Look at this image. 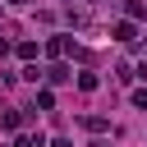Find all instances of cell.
I'll return each mask as SVG.
<instances>
[{
  "instance_id": "obj_9",
  "label": "cell",
  "mask_w": 147,
  "mask_h": 147,
  "mask_svg": "<svg viewBox=\"0 0 147 147\" xmlns=\"http://www.w3.org/2000/svg\"><path fill=\"white\" fill-rule=\"evenodd\" d=\"M51 147H69V138H55V142H51Z\"/></svg>"
},
{
  "instance_id": "obj_11",
  "label": "cell",
  "mask_w": 147,
  "mask_h": 147,
  "mask_svg": "<svg viewBox=\"0 0 147 147\" xmlns=\"http://www.w3.org/2000/svg\"><path fill=\"white\" fill-rule=\"evenodd\" d=\"M9 5H32V0H9Z\"/></svg>"
},
{
  "instance_id": "obj_2",
  "label": "cell",
  "mask_w": 147,
  "mask_h": 147,
  "mask_svg": "<svg viewBox=\"0 0 147 147\" xmlns=\"http://www.w3.org/2000/svg\"><path fill=\"white\" fill-rule=\"evenodd\" d=\"M124 14H129V18H133V23H138V18H142V14H147V5H142V0H124Z\"/></svg>"
},
{
  "instance_id": "obj_4",
  "label": "cell",
  "mask_w": 147,
  "mask_h": 147,
  "mask_svg": "<svg viewBox=\"0 0 147 147\" xmlns=\"http://www.w3.org/2000/svg\"><path fill=\"white\" fill-rule=\"evenodd\" d=\"M83 129H87V133H106V119H101V115H83Z\"/></svg>"
},
{
  "instance_id": "obj_3",
  "label": "cell",
  "mask_w": 147,
  "mask_h": 147,
  "mask_svg": "<svg viewBox=\"0 0 147 147\" xmlns=\"http://www.w3.org/2000/svg\"><path fill=\"white\" fill-rule=\"evenodd\" d=\"M46 78H51V83H69V78H74V74H69V69H64V64H51V69H46Z\"/></svg>"
},
{
  "instance_id": "obj_5",
  "label": "cell",
  "mask_w": 147,
  "mask_h": 147,
  "mask_svg": "<svg viewBox=\"0 0 147 147\" xmlns=\"http://www.w3.org/2000/svg\"><path fill=\"white\" fill-rule=\"evenodd\" d=\"M14 51H18V60H37V41H18Z\"/></svg>"
},
{
  "instance_id": "obj_6",
  "label": "cell",
  "mask_w": 147,
  "mask_h": 147,
  "mask_svg": "<svg viewBox=\"0 0 147 147\" xmlns=\"http://www.w3.org/2000/svg\"><path fill=\"white\" fill-rule=\"evenodd\" d=\"M0 124H5V129H18V124H23V115H18V110H5V115H0Z\"/></svg>"
},
{
  "instance_id": "obj_7",
  "label": "cell",
  "mask_w": 147,
  "mask_h": 147,
  "mask_svg": "<svg viewBox=\"0 0 147 147\" xmlns=\"http://www.w3.org/2000/svg\"><path fill=\"white\" fill-rule=\"evenodd\" d=\"M78 87L83 92H96V74H78Z\"/></svg>"
},
{
  "instance_id": "obj_10",
  "label": "cell",
  "mask_w": 147,
  "mask_h": 147,
  "mask_svg": "<svg viewBox=\"0 0 147 147\" xmlns=\"http://www.w3.org/2000/svg\"><path fill=\"white\" fill-rule=\"evenodd\" d=\"M0 55H9V41H5V37H0Z\"/></svg>"
},
{
  "instance_id": "obj_1",
  "label": "cell",
  "mask_w": 147,
  "mask_h": 147,
  "mask_svg": "<svg viewBox=\"0 0 147 147\" xmlns=\"http://www.w3.org/2000/svg\"><path fill=\"white\" fill-rule=\"evenodd\" d=\"M110 37H115L119 46H129V41L138 37V28H133V18H124V23H115V28H110Z\"/></svg>"
},
{
  "instance_id": "obj_8",
  "label": "cell",
  "mask_w": 147,
  "mask_h": 147,
  "mask_svg": "<svg viewBox=\"0 0 147 147\" xmlns=\"http://www.w3.org/2000/svg\"><path fill=\"white\" fill-rule=\"evenodd\" d=\"M133 106H138V110H147V87H138V92H133Z\"/></svg>"
}]
</instances>
